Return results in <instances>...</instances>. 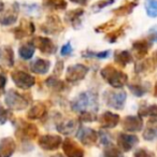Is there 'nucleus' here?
<instances>
[{"label": "nucleus", "instance_id": "nucleus-51", "mask_svg": "<svg viewBox=\"0 0 157 157\" xmlns=\"http://www.w3.org/2000/svg\"><path fill=\"white\" fill-rule=\"evenodd\" d=\"M3 9H5V3H3L2 0H0V13L3 11Z\"/></svg>", "mask_w": 157, "mask_h": 157}, {"label": "nucleus", "instance_id": "nucleus-8", "mask_svg": "<svg viewBox=\"0 0 157 157\" xmlns=\"http://www.w3.org/2000/svg\"><path fill=\"white\" fill-rule=\"evenodd\" d=\"M41 31H43L46 35H58L63 30V25L59 16L55 14L48 15L45 18V22L41 25Z\"/></svg>", "mask_w": 157, "mask_h": 157}, {"label": "nucleus", "instance_id": "nucleus-42", "mask_svg": "<svg viewBox=\"0 0 157 157\" xmlns=\"http://www.w3.org/2000/svg\"><path fill=\"white\" fill-rule=\"evenodd\" d=\"M133 157H154V153L150 152L147 148H138L133 153Z\"/></svg>", "mask_w": 157, "mask_h": 157}, {"label": "nucleus", "instance_id": "nucleus-32", "mask_svg": "<svg viewBox=\"0 0 157 157\" xmlns=\"http://www.w3.org/2000/svg\"><path fill=\"white\" fill-rule=\"evenodd\" d=\"M140 116H150L153 120H157V105H141L138 111Z\"/></svg>", "mask_w": 157, "mask_h": 157}, {"label": "nucleus", "instance_id": "nucleus-49", "mask_svg": "<svg viewBox=\"0 0 157 157\" xmlns=\"http://www.w3.org/2000/svg\"><path fill=\"white\" fill-rule=\"evenodd\" d=\"M71 1L72 3H75V5H78V6H86L87 5V0H69Z\"/></svg>", "mask_w": 157, "mask_h": 157}, {"label": "nucleus", "instance_id": "nucleus-28", "mask_svg": "<svg viewBox=\"0 0 157 157\" xmlns=\"http://www.w3.org/2000/svg\"><path fill=\"white\" fill-rule=\"evenodd\" d=\"M133 56L128 51H116L114 53V61L121 67H126L128 63H132Z\"/></svg>", "mask_w": 157, "mask_h": 157}, {"label": "nucleus", "instance_id": "nucleus-23", "mask_svg": "<svg viewBox=\"0 0 157 157\" xmlns=\"http://www.w3.org/2000/svg\"><path fill=\"white\" fill-rule=\"evenodd\" d=\"M45 114H46V105H44L43 102L37 101V102L33 103V105L29 109V111L27 112V117L33 121L40 120V118L43 117Z\"/></svg>", "mask_w": 157, "mask_h": 157}, {"label": "nucleus", "instance_id": "nucleus-22", "mask_svg": "<svg viewBox=\"0 0 157 157\" xmlns=\"http://www.w3.org/2000/svg\"><path fill=\"white\" fill-rule=\"evenodd\" d=\"M78 128H80L78 127V123L75 120H69V121H66V122H61L56 126L57 131L65 136L72 135L73 132L78 131Z\"/></svg>", "mask_w": 157, "mask_h": 157}, {"label": "nucleus", "instance_id": "nucleus-3", "mask_svg": "<svg viewBox=\"0 0 157 157\" xmlns=\"http://www.w3.org/2000/svg\"><path fill=\"white\" fill-rule=\"evenodd\" d=\"M14 126H15V136L22 141H30L36 139L39 132L35 124L25 122L21 118H17L14 122Z\"/></svg>", "mask_w": 157, "mask_h": 157}, {"label": "nucleus", "instance_id": "nucleus-24", "mask_svg": "<svg viewBox=\"0 0 157 157\" xmlns=\"http://www.w3.org/2000/svg\"><path fill=\"white\" fill-rule=\"evenodd\" d=\"M51 67V63L48 59H42V58H37L36 60H33V63H30V70L31 72L36 74H45L48 72Z\"/></svg>", "mask_w": 157, "mask_h": 157}, {"label": "nucleus", "instance_id": "nucleus-7", "mask_svg": "<svg viewBox=\"0 0 157 157\" xmlns=\"http://www.w3.org/2000/svg\"><path fill=\"white\" fill-rule=\"evenodd\" d=\"M11 78L13 83L18 88H22V90H29L36 83L35 76L25 71H21V70H16V71L12 72Z\"/></svg>", "mask_w": 157, "mask_h": 157}, {"label": "nucleus", "instance_id": "nucleus-20", "mask_svg": "<svg viewBox=\"0 0 157 157\" xmlns=\"http://www.w3.org/2000/svg\"><path fill=\"white\" fill-rule=\"evenodd\" d=\"M16 150V143L13 138L6 137L0 139V157H11Z\"/></svg>", "mask_w": 157, "mask_h": 157}, {"label": "nucleus", "instance_id": "nucleus-45", "mask_svg": "<svg viewBox=\"0 0 157 157\" xmlns=\"http://www.w3.org/2000/svg\"><path fill=\"white\" fill-rule=\"evenodd\" d=\"M8 118H9V111L2 105H0V125L6 124Z\"/></svg>", "mask_w": 157, "mask_h": 157}, {"label": "nucleus", "instance_id": "nucleus-46", "mask_svg": "<svg viewBox=\"0 0 157 157\" xmlns=\"http://www.w3.org/2000/svg\"><path fill=\"white\" fill-rule=\"evenodd\" d=\"M147 39L150 40L152 43H155L157 42V26L152 27L148 31V36H147Z\"/></svg>", "mask_w": 157, "mask_h": 157}, {"label": "nucleus", "instance_id": "nucleus-19", "mask_svg": "<svg viewBox=\"0 0 157 157\" xmlns=\"http://www.w3.org/2000/svg\"><path fill=\"white\" fill-rule=\"evenodd\" d=\"M84 14L83 9H74L70 10L65 14V21L67 24L72 26L74 29L81 28L82 26V16Z\"/></svg>", "mask_w": 157, "mask_h": 157}, {"label": "nucleus", "instance_id": "nucleus-47", "mask_svg": "<svg viewBox=\"0 0 157 157\" xmlns=\"http://www.w3.org/2000/svg\"><path fill=\"white\" fill-rule=\"evenodd\" d=\"M63 70V60H57V63L54 68V76H57V75H60L61 72Z\"/></svg>", "mask_w": 157, "mask_h": 157}, {"label": "nucleus", "instance_id": "nucleus-40", "mask_svg": "<svg viewBox=\"0 0 157 157\" xmlns=\"http://www.w3.org/2000/svg\"><path fill=\"white\" fill-rule=\"evenodd\" d=\"M98 139L100 140V144H102V145H105V146L112 144L111 137H110V135L107 132V131H103V130L99 131L98 132Z\"/></svg>", "mask_w": 157, "mask_h": 157}, {"label": "nucleus", "instance_id": "nucleus-35", "mask_svg": "<svg viewBox=\"0 0 157 157\" xmlns=\"http://www.w3.org/2000/svg\"><path fill=\"white\" fill-rule=\"evenodd\" d=\"M103 157H124L122 153V150L120 147H116L113 144H110V145H107L103 150L102 153Z\"/></svg>", "mask_w": 157, "mask_h": 157}, {"label": "nucleus", "instance_id": "nucleus-16", "mask_svg": "<svg viewBox=\"0 0 157 157\" xmlns=\"http://www.w3.org/2000/svg\"><path fill=\"white\" fill-rule=\"evenodd\" d=\"M139 143V138L136 135L129 133H120L117 137V145L122 152H129Z\"/></svg>", "mask_w": 157, "mask_h": 157}, {"label": "nucleus", "instance_id": "nucleus-27", "mask_svg": "<svg viewBox=\"0 0 157 157\" xmlns=\"http://www.w3.org/2000/svg\"><path fill=\"white\" fill-rule=\"evenodd\" d=\"M155 69V65L152 59H141L135 65V72L137 74L152 73Z\"/></svg>", "mask_w": 157, "mask_h": 157}, {"label": "nucleus", "instance_id": "nucleus-34", "mask_svg": "<svg viewBox=\"0 0 157 157\" xmlns=\"http://www.w3.org/2000/svg\"><path fill=\"white\" fill-rule=\"evenodd\" d=\"M125 35V25L121 26L120 28L115 29L113 31H110L109 33H107L105 36V40H107L109 43H115L118 39L123 37Z\"/></svg>", "mask_w": 157, "mask_h": 157}, {"label": "nucleus", "instance_id": "nucleus-6", "mask_svg": "<svg viewBox=\"0 0 157 157\" xmlns=\"http://www.w3.org/2000/svg\"><path fill=\"white\" fill-rule=\"evenodd\" d=\"M88 71H90V68L82 63L69 66L66 72V81L68 83H76L78 81H82L87 75Z\"/></svg>", "mask_w": 157, "mask_h": 157}, {"label": "nucleus", "instance_id": "nucleus-53", "mask_svg": "<svg viewBox=\"0 0 157 157\" xmlns=\"http://www.w3.org/2000/svg\"><path fill=\"white\" fill-rule=\"evenodd\" d=\"M51 157H65L63 154H60V153H57V154H55V155H53V156H51Z\"/></svg>", "mask_w": 157, "mask_h": 157}, {"label": "nucleus", "instance_id": "nucleus-43", "mask_svg": "<svg viewBox=\"0 0 157 157\" xmlns=\"http://www.w3.org/2000/svg\"><path fill=\"white\" fill-rule=\"evenodd\" d=\"M114 25H115V21L112 20V21H109V22L105 23V24L100 25V26H98L96 29H95V31L96 33H102V31H107L109 30V29H111L112 27H114Z\"/></svg>", "mask_w": 157, "mask_h": 157}, {"label": "nucleus", "instance_id": "nucleus-11", "mask_svg": "<svg viewBox=\"0 0 157 157\" xmlns=\"http://www.w3.org/2000/svg\"><path fill=\"white\" fill-rule=\"evenodd\" d=\"M33 42L35 44V46L44 55H53L56 53L57 48L54 44V42L50 39V38L46 37H35L33 39Z\"/></svg>", "mask_w": 157, "mask_h": 157}, {"label": "nucleus", "instance_id": "nucleus-13", "mask_svg": "<svg viewBox=\"0 0 157 157\" xmlns=\"http://www.w3.org/2000/svg\"><path fill=\"white\" fill-rule=\"evenodd\" d=\"M122 127L127 132H138L143 128V121L140 115H128L123 120Z\"/></svg>", "mask_w": 157, "mask_h": 157}, {"label": "nucleus", "instance_id": "nucleus-29", "mask_svg": "<svg viewBox=\"0 0 157 157\" xmlns=\"http://www.w3.org/2000/svg\"><path fill=\"white\" fill-rule=\"evenodd\" d=\"M35 51H36V46L33 44V42L28 41L21 45V48H18V55H20L21 58L25 59V60H28V59H30L33 56Z\"/></svg>", "mask_w": 157, "mask_h": 157}, {"label": "nucleus", "instance_id": "nucleus-5", "mask_svg": "<svg viewBox=\"0 0 157 157\" xmlns=\"http://www.w3.org/2000/svg\"><path fill=\"white\" fill-rule=\"evenodd\" d=\"M5 102L9 109L15 110V111H22L28 107L29 102L25 96L20 94L14 90H9L6 94Z\"/></svg>", "mask_w": 157, "mask_h": 157}, {"label": "nucleus", "instance_id": "nucleus-25", "mask_svg": "<svg viewBox=\"0 0 157 157\" xmlns=\"http://www.w3.org/2000/svg\"><path fill=\"white\" fill-rule=\"evenodd\" d=\"M139 5V1L138 0H131V1H127L125 2L123 6L116 8L112 11V13L115 16H118V17H122V16H127L129 14L132 13V11L135 10V8Z\"/></svg>", "mask_w": 157, "mask_h": 157}, {"label": "nucleus", "instance_id": "nucleus-44", "mask_svg": "<svg viewBox=\"0 0 157 157\" xmlns=\"http://www.w3.org/2000/svg\"><path fill=\"white\" fill-rule=\"evenodd\" d=\"M72 52H73V48H72L71 43H70V42L63 44L60 48V55L61 56H69V55L72 54Z\"/></svg>", "mask_w": 157, "mask_h": 157}, {"label": "nucleus", "instance_id": "nucleus-15", "mask_svg": "<svg viewBox=\"0 0 157 157\" xmlns=\"http://www.w3.org/2000/svg\"><path fill=\"white\" fill-rule=\"evenodd\" d=\"M151 46H152V42L148 39H140L137 40L132 43L131 45V50H132V55L137 59L141 60L147 55L148 51H150Z\"/></svg>", "mask_w": 157, "mask_h": 157}, {"label": "nucleus", "instance_id": "nucleus-36", "mask_svg": "<svg viewBox=\"0 0 157 157\" xmlns=\"http://www.w3.org/2000/svg\"><path fill=\"white\" fill-rule=\"evenodd\" d=\"M144 8L147 16L150 17H157V0H145Z\"/></svg>", "mask_w": 157, "mask_h": 157}, {"label": "nucleus", "instance_id": "nucleus-2", "mask_svg": "<svg viewBox=\"0 0 157 157\" xmlns=\"http://www.w3.org/2000/svg\"><path fill=\"white\" fill-rule=\"evenodd\" d=\"M100 74L103 80L113 88H123L126 84H128V75L112 65H108L102 68Z\"/></svg>", "mask_w": 157, "mask_h": 157}, {"label": "nucleus", "instance_id": "nucleus-39", "mask_svg": "<svg viewBox=\"0 0 157 157\" xmlns=\"http://www.w3.org/2000/svg\"><path fill=\"white\" fill-rule=\"evenodd\" d=\"M96 116V112L93 111H86L83 112V113H80V116H78V121L82 123H88V122H94V121H97Z\"/></svg>", "mask_w": 157, "mask_h": 157}, {"label": "nucleus", "instance_id": "nucleus-38", "mask_svg": "<svg viewBox=\"0 0 157 157\" xmlns=\"http://www.w3.org/2000/svg\"><path fill=\"white\" fill-rule=\"evenodd\" d=\"M115 0H99L96 3H94L92 7V10L94 13H98L99 11H101L105 8L109 7V6L113 5Z\"/></svg>", "mask_w": 157, "mask_h": 157}, {"label": "nucleus", "instance_id": "nucleus-4", "mask_svg": "<svg viewBox=\"0 0 157 157\" xmlns=\"http://www.w3.org/2000/svg\"><path fill=\"white\" fill-rule=\"evenodd\" d=\"M103 100L108 107L112 108L114 110H123L125 107L127 99V94L125 90L117 88L115 90H108L102 95Z\"/></svg>", "mask_w": 157, "mask_h": 157}, {"label": "nucleus", "instance_id": "nucleus-33", "mask_svg": "<svg viewBox=\"0 0 157 157\" xmlns=\"http://www.w3.org/2000/svg\"><path fill=\"white\" fill-rule=\"evenodd\" d=\"M142 137L146 141H154L157 140V126L152 123L148 122V126L144 129L143 133H142Z\"/></svg>", "mask_w": 157, "mask_h": 157}, {"label": "nucleus", "instance_id": "nucleus-9", "mask_svg": "<svg viewBox=\"0 0 157 157\" xmlns=\"http://www.w3.org/2000/svg\"><path fill=\"white\" fill-rule=\"evenodd\" d=\"M20 13V5L17 2H13L9 6V8L3 9L0 13V24L2 26H11L15 24Z\"/></svg>", "mask_w": 157, "mask_h": 157}, {"label": "nucleus", "instance_id": "nucleus-17", "mask_svg": "<svg viewBox=\"0 0 157 157\" xmlns=\"http://www.w3.org/2000/svg\"><path fill=\"white\" fill-rule=\"evenodd\" d=\"M63 150L67 157H84V150L75 141L67 138L63 141Z\"/></svg>", "mask_w": 157, "mask_h": 157}, {"label": "nucleus", "instance_id": "nucleus-31", "mask_svg": "<svg viewBox=\"0 0 157 157\" xmlns=\"http://www.w3.org/2000/svg\"><path fill=\"white\" fill-rule=\"evenodd\" d=\"M42 6L51 10H65L67 8L66 0H42Z\"/></svg>", "mask_w": 157, "mask_h": 157}, {"label": "nucleus", "instance_id": "nucleus-41", "mask_svg": "<svg viewBox=\"0 0 157 157\" xmlns=\"http://www.w3.org/2000/svg\"><path fill=\"white\" fill-rule=\"evenodd\" d=\"M24 9L26 11L27 14H30V15H39L40 14V7L38 5H25Z\"/></svg>", "mask_w": 157, "mask_h": 157}, {"label": "nucleus", "instance_id": "nucleus-30", "mask_svg": "<svg viewBox=\"0 0 157 157\" xmlns=\"http://www.w3.org/2000/svg\"><path fill=\"white\" fill-rule=\"evenodd\" d=\"M45 85L48 86V88H51V90H55V92H63V90H65L66 87H67L65 82L59 80V78H57L56 76H54V75L46 78Z\"/></svg>", "mask_w": 157, "mask_h": 157}, {"label": "nucleus", "instance_id": "nucleus-1", "mask_svg": "<svg viewBox=\"0 0 157 157\" xmlns=\"http://www.w3.org/2000/svg\"><path fill=\"white\" fill-rule=\"evenodd\" d=\"M71 110L76 113H83V112L90 111L97 112L98 110V96L97 93L93 90L80 93L73 100L71 101Z\"/></svg>", "mask_w": 157, "mask_h": 157}, {"label": "nucleus", "instance_id": "nucleus-48", "mask_svg": "<svg viewBox=\"0 0 157 157\" xmlns=\"http://www.w3.org/2000/svg\"><path fill=\"white\" fill-rule=\"evenodd\" d=\"M6 84H7V78L5 75H2V74H0V94L5 90Z\"/></svg>", "mask_w": 157, "mask_h": 157}, {"label": "nucleus", "instance_id": "nucleus-26", "mask_svg": "<svg viewBox=\"0 0 157 157\" xmlns=\"http://www.w3.org/2000/svg\"><path fill=\"white\" fill-rule=\"evenodd\" d=\"M151 84L148 83H143L141 81H135L132 83L128 84V88L131 92V94L136 97H142L148 92Z\"/></svg>", "mask_w": 157, "mask_h": 157}, {"label": "nucleus", "instance_id": "nucleus-50", "mask_svg": "<svg viewBox=\"0 0 157 157\" xmlns=\"http://www.w3.org/2000/svg\"><path fill=\"white\" fill-rule=\"evenodd\" d=\"M152 60H153V63H154L155 67H157V50L155 51L154 53H153V56H152Z\"/></svg>", "mask_w": 157, "mask_h": 157}, {"label": "nucleus", "instance_id": "nucleus-12", "mask_svg": "<svg viewBox=\"0 0 157 157\" xmlns=\"http://www.w3.org/2000/svg\"><path fill=\"white\" fill-rule=\"evenodd\" d=\"M63 143V139L58 135H44L39 138L38 144L44 151H55Z\"/></svg>", "mask_w": 157, "mask_h": 157}, {"label": "nucleus", "instance_id": "nucleus-10", "mask_svg": "<svg viewBox=\"0 0 157 157\" xmlns=\"http://www.w3.org/2000/svg\"><path fill=\"white\" fill-rule=\"evenodd\" d=\"M76 138L78 141H81L82 144L86 146H92L98 140V132L90 127L81 126L76 131Z\"/></svg>", "mask_w": 157, "mask_h": 157}, {"label": "nucleus", "instance_id": "nucleus-18", "mask_svg": "<svg viewBox=\"0 0 157 157\" xmlns=\"http://www.w3.org/2000/svg\"><path fill=\"white\" fill-rule=\"evenodd\" d=\"M120 120L121 118H120V115H118V114L107 111L99 116L98 122H99V124L101 125L102 128L111 129V128H114V127L117 126L118 123H120Z\"/></svg>", "mask_w": 157, "mask_h": 157}, {"label": "nucleus", "instance_id": "nucleus-52", "mask_svg": "<svg viewBox=\"0 0 157 157\" xmlns=\"http://www.w3.org/2000/svg\"><path fill=\"white\" fill-rule=\"evenodd\" d=\"M154 96L157 97V82L155 83V86H154Z\"/></svg>", "mask_w": 157, "mask_h": 157}, {"label": "nucleus", "instance_id": "nucleus-21", "mask_svg": "<svg viewBox=\"0 0 157 157\" xmlns=\"http://www.w3.org/2000/svg\"><path fill=\"white\" fill-rule=\"evenodd\" d=\"M0 65L9 68L14 66V52L11 46H0Z\"/></svg>", "mask_w": 157, "mask_h": 157}, {"label": "nucleus", "instance_id": "nucleus-37", "mask_svg": "<svg viewBox=\"0 0 157 157\" xmlns=\"http://www.w3.org/2000/svg\"><path fill=\"white\" fill-rule=\"evenodd\" d=\"M111 51H103V52H93L90 50H86L82 53L83 57H90V58H98V59H105L110 56Z\"/></svg>", "mask_w": 157, "mask_h": 157}, {"label": "nucleus", "instance_id": "nucleus-14", "mask_svg": "<svg viewBox=\"0 0 157 157\" xmlns=\"http://www.w3.org/2000/svg\"><path fill=\"white\" fill-rule=\"evenodd\" d=\"M36 27L35 24L33 22L28 20H22V22L20 23L16 28L13 29V35L15 37V39L21 40L25 37H30L35 33Z\"/></svg>", "mask_w": 157, "mask_h": 157}]
</instances>
